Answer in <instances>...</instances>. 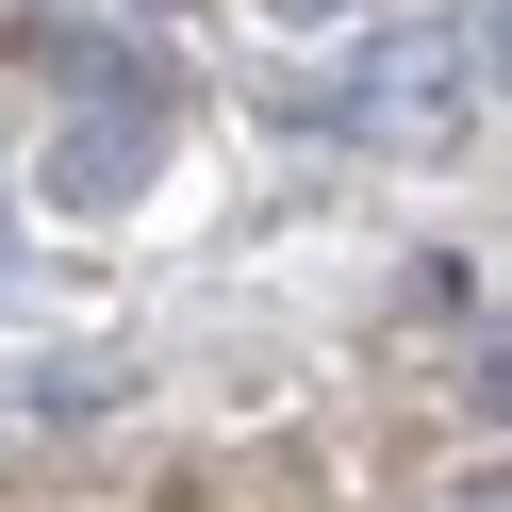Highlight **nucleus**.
Returning <instances> with one entry per match:
<instances>
[{
  "instance_id": "obj_5",
  "label": "nucleus",
  "mask_w": 512,
  "mask_h": 512,
  "mask_svg": "<svg viewBox=\"0 0 512 512\" xmlns=\"http://www.w3.org/2000/svg\"><path fill=\"white\" fill-rule=\"evenodd\" d=\"M281 17H314V34H331V17H364V0H281Z\"/></svg>"
},
{
  "instance_id": "obj_4",
  "label": "nucleus",
  "mask_w": 512,
  "mask_h": 512,
  "mask_svg": "<svg viewBox=\"0 0 512 512\" xmlns=\"http://www.w3.org/2000/svg\"><path fill=\"white\" fill-rule=\"evenodd\" d=\"M479 17H496V34H479V83H512V0H479Z\"/></svg>"
},
{
  "instance_id": "obj_2",
  "label": "nucleus",
  "mask_w": 512,
  "mask_h": 512,
  "mask_svg": "<svg viewBox=\"0 0 512 512\" xmlns=\"http://www.w3.org/2000/svg\"><path fill=\"white\" fill-rule=\"evenodd\" d=\"M479 100H496V83H479V34H463V17H397V34L331 83V116H347L364 149H463Z\"/></svg>"
},
{
  "instance_id": "obj_3",
  "label": "nucleus",
  "mask_w": 512,
  "mask_h": 512,
  "mask_svg": "<svg viewBox=\"0 0 512 512\" xmlns=\"http://www.w3.org/2000/svg\"><path fill=\"white\" fill-rule=\"evenodd\" d=\"M479 413H496V430H512V331L479 347Z\"/></svg>"
},
{
  "instance_id": "obj_1",
  "label": "nucleus",
  "mask_w": 512,
  "mask_h": 512,
  "mask_svg": "<svg viewBox=\"0 0 512 512\" xmlns=\"http://www.w3.org/2000/svg\"><path fill=\"white\" fill-rule=\"evenodd\" d=\"M166 166V67L149 50H67V100H50V199L67 215H133Z\"/></svg>"
}]
</instances>
